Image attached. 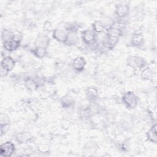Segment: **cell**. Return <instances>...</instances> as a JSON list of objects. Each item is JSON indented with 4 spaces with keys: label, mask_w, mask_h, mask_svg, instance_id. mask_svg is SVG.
<instances>
[{
    "label": "cell",
    "mask_w": 157,
    "mask_h": 157,
    "mask_svg": "<svg viewBox=\"0 0 157 157\" xmlns=\"http://www.w3.org/2000/svg\"><path fill=\"white\" fill-rule=\"evenodd\" d=\"M121 100L126 107L129 109H135L138 104L137 97L132 91L124 92L122 95Z\"/></svg>",
    "instance_id": "obj_1"
},
{
    "label": "cell",
    "mask_w": 157,
    "mask_h": 157,
    "mask_svg": "<svg viewBox=\"0 0 157 157\" xmlns=\"http://www.w3.org/2000/svg\"><path fill=\"white\" fill-rule=\"evenodd\" d=\"M126 64L128 67H131L134 71L141 69L146 67L147 62L145 59L139 56L132 55L128 58Z\"/></svg>",
    "instance_id": "obj_2"
},
{
    "label": "cell",
    "mask_w": 157,
    "mask_h": 157,
    "mask_svg": "<svg viewBox=\"0 0 157 157\" xmlns=\"http://www.w3.org/2000/svg\"><path fill=\"white\" fill-rule=\"evenodd\" d=\"M97 34L92 29H85L81 33V39L83 42L88 46H94L97 43Z\"/></svg>",
    "instance_id": "obj_3"
},
{
    "label": "cell",
    "mask_w": 157,
    "mask_h": 157,
    "mask_svg": "<svg viewBox=\"0 0 157 157\" xmlns=\"http://www.w3.org/2000/svg\"><path fill=\"white\" fill-rule=\"evenodd\" d=\"M15 151V145L10 141H6L0 145V155L1 156H11L14 153Z\"/></svg>",
    "instance_id": "obj_4"
},
{
    "label": "cell",
    "mask_w": 157,
    "mask_h": 157,
    "mask_svg": "<svg viewBox=\"0 0 157 157\" xmlns=\"http://www.w3.org/2000/svg\"><path fill=\"white\" fill-rule=\"evenodd\" d=\"M67 34L68 31L65 29L64 27H58L53 29L52 37L56 41L64 44L67 39Z\"/></svg>",
    "instance_id": "obj_5"
},
{
    "label": "cell",
    "mask_w": 157,
    "mask_h": 157,
    "mask_svg": "<svg viewBox=\"0 0 157 157\" xmlns=\"http://www.w3.org/2000/svg\"><path fill=\"white\" fill-rule=\"evenodd\" d=\"M15 140L20 144H25L33 139V136L28 131H21L15 134Z\"/></svg>",
    "instance_id": "obj_6"
},
{
    "label": "cell",
    "mask_w": 157,
    "mask_h": 157,
    "mask_svg": "<svg viewBox=\"0 0 157 157\" xmlns=\"http://www.w3.org/2000/svg\"><path fill=\"white\" fill-rule=\"evenodd\" d=\"M20 45L21 40L15 39L2 42V47L4 49L9 52H12L17 50L20 47Z\"/></svg>",
    "instance_id": "obj_7"
},
{
    "label": "cell",
    "mask_w": 157,
    "mask_h": 157,
    "mask_svg": "<svg viewBox=\"0 0 157 157\" xmlns=\"http://www.w3.org/2000/svg\"><path fill=\"white\" fill-rule=\"evenodd\" d=\"M130 11L129 6L125 4H120L116 6L115 13L119 18H124L126 17Z\"/></svg>",
    "instance_id": "obj_8"
},
{
    "label": "cell",
    "mask_w": 157,
    "mask_h": 157,
    "mask_svg": "<svg viewBox=\"0 0 157 157\" xmlns=\"http://www.w3.org/2000/svg\"><path fill=\"white\" fill-rule=\"evenodd\" d=\"M50 37L46 34L40 33L37 35L35 40L34 46L47 48L50 45Z\"/></svg>",
    "instance_id": "obj_9"
},
{
    "label": "cell",
    "mask_w": 157,
    "mask_h": 157,
    "mask_svg": "<svg viewBox=\"0 0 157 157\" xmlns=\"http://www.w3.org/2000/svg\"><path fill=\"white\" fill-rule=\"evenodd\" d=\"M86 64L85 58L82 56H77L72 61V69L77 72H82L84 70Z\"/></svg>",
    "instance_id": "obj_10"
},
{
    "label": "cell",
    "mask_w": 157,
    "mask_h": 157,
    "mask_svg": "<svg viewBox=\"0 0 157 157\" xmlns=\"http://www.w3.org/2000/svg\"><path fill=\"white\" fill-rule=\"evenodd\" d=\"M15 66V59L10 56H6L3 57L1 61V67L10 72L13 70Z\"/></svg>",
    "instance_id": "obj_11"
},
{
    "label": "cell",
    "mask_w": 157,
    "mask_h": 157,
    "mask_svg": "<svg viewBox=\"0 0 157 157\" xmlns=\"http://www.w3.org/2000/svg\"><path fill=\"white\" fill-rule=\"evenodd\" d=\"M85 96L89 101L94 102L98 98L99 91L94 86H89L85 91Z\"/></svg>",
    "instance_id": "obj_12"
},
{
    "label": "cell",
    "mask_w": 157,
    "mask_h": 157,
    "mask_svg": "<svg viewBox=\"0 0 157 157\" xmlns=\"http://www.w3.org/2000/svg\"><path fill=\"white\" fill-rule=\"evenodd\" d=\"M25 87L29 91H34L39 88L37 83L34 77H26L24 80Z\"/></svg>",
    "instance_id": "obj_13"
},
{
    "label": "cell",
    "mask_w": 157,
    "mask_h": 157,
    "mask_svg": "<svg viewBox=\"0 0 157 157\" xmlns=\"http://www.w3.org/2000/svg\"><path fill=\"white\" fill-rule=\"evenodd\" d=\"M78 41V35L77 31H68L67 39L64 44L67 46H73L77 44Z\"/></svg>",
    "instance_id": "obj_14"
},
{
    "label": "cell",
    "mask_w": 157,
    "mask_h": 157,
    "mask_svg": "<svg viewBox=\"0 0 157 157\" xmlns=\"http://www.w3.org/2000/svg\"><path fill=\"white\" fill-rule=\"evenodd\" d=\"M29 52L36 58L42 59L46 57L48 55V50L47 48L35 47L34 48L29 50Z\"/></svg>",
    "instance_id": "obj_15"
},
{
    "label": "cell",
    "mask_w": 157,
    "mask_h": 157,
    "mask_svg": "<svg viewBox=\"0 0 157 157\" xmlns=\"http://www.w3.org/2000/svg\"><path fill=\"white\" fill-rule=\"evenodd\" d=\"M144 43V37L142 33H134L131 40V44L133 47H139L142 46Z\"/></svg>",
    "instance_id": "obj_16"
},
{
    "label": "cell",
    "mask_w": 157,
    "mask_h": 157,
    "mask_svg": "<svg viewBox=\"0 0 157 157\" xmlns=\"http://www.w3.org/2000/svg\"><path fill=\"white\" fill-rule=\"evenodd\" d=\"M91 29L96 34H102L106 30V26L101 20H96L91 25Z\"/></svg>",
    "instance_id": "obj_17"
},
{
    "label": "cell",
    "mask_w": 157,
    "mask_h": 157,
    "mask_svg": "<svg viewBox=\"0 0 157 157\" xmlns=\"http://www.w3.org/2000/svg\"><path fill=\"white\" fill-rule=\"evenodd\" d=\"M156 127L157 125L155 123L150 129L146 133L147 140L151 143L156 144L157 142V134H156Z\"/></svg>",
    "instance_id": "obj_18"
},
{
    "label": "cell",
    "mask_w": 157,
    "mask_h": 157,
    "mask_svg": "<svg viewBox=\"0 0 157 157\" xmlns=\"http://www.w3.org/2000/svg\"><path fill=\"white\" fill-rule=\"evenodd\" d=\"M60 102L63 107L65 109H68L74 105L75 101L71 95L66 94L61 98Z\"/></svg>",
    "instance_id": "obj_19"
},
{
    "label": "cell",
    "mask_w": 157,
    "mask_h": 157,
    "mask_svg": "<svg viewBox=\"0 0 157 157\" xmlns=\"http://www.w3.org/2000/svg\"><path fill=\"white\" fill-rule=\"evenodd\" d=\"M14 37H15V33L11 29L5 28L2 30L1 38L2 42L13 39H14Z\"/></svg>",
    "instance_id": "obj_20"
},
{
    "label": "cell",
    "mask_w": 157,
    "mask_h": 157,
    "mask_svg": "<svg viewBox=\"0 0 157 157\" xmlns=\"http://www.w3.org/2000/svg\"><path fill=\"white\" fill-rule=\"evenodd\" d=\"M153 72L152 69L149 67H145L141 71L140 77L144 80H150L152 78Z\"/></svg>",
    "instance_id": "obj_21"
},
{
    "label": "cell",
    "mask_w": 157,
    "mask_h": 157,
    "mask_svg": "<svg viewBox=\"0 0 157 157\" xmlns=\"http://www.w3.org/2000/svg\"><path fill=\"white\" fill-rule=\"evenodd\" d=\"M10 120L9 116L6 113H1L0 114V124L1 130L6 128L10 123Z\"/></svg>",
    "instance_id": "obj_22"
},
{
    "label": "cell",
    "mask_w": 157,
    "mask_h": 157,
    "mask_svg": "<svg viewBox=\"0 0 157 157\" xmlns=\"http://www.w3.org/2000/svg\"><path fill=\"white\" fill-rule=\"evenodd\" d=\"M37 149L41 153H47L49 151V147L45 144H40L37 145Z\"/></svg>",
    "instance_id": "obj_23"
},
{
    "label": "cell",
    "mask_w": 157,
    "mask_h": 157,
    "mask_svg": "<svg viewBox=\"0 0 157 157\" xmlns=\"http://www.w3.org/2000/svg\"><path fill=\"white\" fill-rule=\"evenodd\" d=\"M43 29L44 31H50L52 29V24L49 21H46L43 25Z\"/></svg>",
    "instance_id": "obj_24"
},
{
    "label": "cell",
    "mask_w": 157,
    "mask_h": 157,
    "mask_svg": "<svg viewBox=\"0 0 157 157\" xmlns=\"http://www.w3.org/2000/svg\"><path fill=\"white\" fill-rule=\"evenodd\" d=\"M9 71H7V70L1 67V69H0V75H1V78H3V77H6L8 74H9Z\"/></svg>",
    "instance_id": "obj_25"
}]
</instances>
